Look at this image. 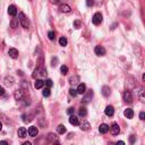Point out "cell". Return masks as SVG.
<instances>
[{
  "label": "cell",
  "mask_w": 145,
  "mask_h": 145,
  "mask_svg": "<svg viewBox=\"0 0 145 145\" xmlns=\"http://www.w3.org/2000/svg\"><path fill=\"white\" fill-rule=\"evenodd\" d=\"M56 135H53V134H49V136H48V138H49V141L50 142H53V144H54V141L57 140V137H54Z\"/></svg>",
  "instance_id": "1f68e13d"
},
{
  "label": "cell",
  "mask_w": 145,
  "mask_h": 145,
  "mask_svg": "<svg viewBox=\"0 0 145 145\" xmlns=\"http://www.w3.org/2000/svg\"><path fill=\"white\" fill-rule=\"evenodd\" d=\"M43 85H44V82L42 81V79H36L35 83H34V86L35 88H42Z\"/></svg>",
  "instance_id": "7402d4cb"
},
{
  "label": "cell",
  "mask_w": 145,
  "mask_h": 145,
  "mask_svg": "<svg viewBox=\"0 0 145 145\" xmlns=\"http://www.w3.org/2000/svg\"><path fill=\"white\" fill-rule=\"evenodd\" d=\"M74 26H75V29H79V27H81V22L78 19H76L74 22Z\"/></svg>",
  "instance_id": "836d02e7"
},
{
  "label": "cell",
  "mask_w": 145,
  "mask_h": 145,
  "mask_svg": "<svg viewBox=\"0 0 145 145\" xmlns=\"http://www.w3.org/2000/svg\"><path fill=\"white\" fill-rule=\"evenodd\" d=\"M92 22H93L94 25H100L101 22H102V14L101 13H95L93 18H92Z\"/></svg>",
  "instance_id": "277c9868"
},
{
  "label": "cell",
  "mask_w": 145,
  "mask_h": 145,
  "mask_svg": "<svg viewBox=\"0 0 145 145\" xmlns=\"http://www.w3.org/2000/svg\"><path fill=\"white\" fill-rule=\"evenodd\" d=\"M18 22L20 23V25L24 27V29H29L30 26V22L27 19V17L25 16L24 13H19L18 14Z\"/></svg>",
  "instance_id": "6da1fadb"
},
{
  "label": "cell",
  "mask_w": 145,
  "mask_h": 145,
  "mask_svg": "<svg viewBox=\"0 0 145 145\" xmlns=\"http://www.w3.org/2000/svg\"><path fill=\"white\" fill-rule=\"evenodd\" d=\"M57 61H58V59L57 58H53V59H52V66H57Z\"/></svg>",
  "instance_id": "ab89813d"
},
{
  "label": "cell",
  "mask_w": 145,
  "mask_h": 145,
  "mask_svg": "<svg viewBox=\"0 0 145 145\" xmlns=\"http://www.w3.org/2000/svg\"><path fill=\"white\" fill-rule=\"evenodd\" d=\"M69 122L72 125H74V126H78L79 125V121H78V118H77L76 116H74V115H72L69 117Z\"/></svg>",
  "instance_id": "2e32d148"
},
{
  "label": "cell",
  "mask_w": 145,
  "mask_h": 145,
  "mask_svg": "<svg viewBox=\"0 0 145 145\" xmlns=\"http://www.w3.org/2000/svg\"><path fill=\"white\" fill-rule=\"evenodd\" d=\"M67 112H68L69 115H72V113H74V108H69V109H68V111H67Z\"/></svg>",
  "instance_id": "b9f144b4"
},
{
  "label": "cell",
  "mask_w": 145,
  "mask_h": 145,
  "mask_svg": "<svg viewBox=\"0 0 145 145\" xmlns=\"http://www.w3.org/2000/svg\"><path fill=\"white\" fill-rule=\"evenodd\" d=\"M92 96H93V91H92V90H90V91H88V93H87V94H86L85 96H84V99H83V101H84L85 103L90 102V100L92 99Z\"/></svg>",
  "instance_id": "ffe728a7"
},
{
  "label": "cell",
  "mask_w": 145,
  "mask_h": 145,
  "mask_svg": "<svg viewBox=\"0 0 145 145\" xmlns=\"http://www.w3.org/2000/svg\"><path fill=\"white\" fill-rule=\"evenodd\" d=\"M102 94H103V96H106V98H108L111 94V90H110L109 86H103L102 87Z\"/></svg>",
  "instance_id": "d6986e66"
},
{
  "label": "cell",
  "mask_w": 145,
  "mask_h": 145,
  "mask_svg": "<svg viewBox=\"0 0 145 145\" xmlns=\"http://www.w3.org/2000/svg\"><path fill=\"white\" fill-rule=\"evenodd\" d=\"M116 145H125V142H122V141H119V142H117Z\"/></svg>",
  "instance_id": "7bdbcfd3"
},
{
  "label": "cell",
  "mask_w": 145,
  "mask_h": 145,
  "mask_svg": "<svg viewBox=\"0 0 145 145\" xmlns=\"http://www.w3.org/2000/svg\"><path fill=\"white\" fill-rule=\"evenodd\" d=\"M135 142H136V137H135L134 135H130V136H129V143H130V144H134Z\"/></svg>",
  "instance_id": "d6a6232c"
},
{
  "label": "cell",
  "mask_w": 145,
  "mask_h": 145,
  "mask_svg": "<svg viewBox=\"0 0 145 145\" xmlns=\"http://www.w3.org/2000/svg\"><path fill=\"white\" fill-rule=\"evenodd\" d=\"M140 119L141 120H145V112H141L140 113Z\"/></svg>",
  "instance_id": "f35d334b"
},
{
  "label": "cell",
  "mask_w": 145,
  "mask_h": 145,
  "mask_svg": "<svg viewBox=\"0 0 145 145\" xmlns=\"http://www.w3.org/2000/svg\"><path fill=\"white\" fill-rule=\"evenodd\" d=\"M99 132L101 133V134H106V133L109 132V126L106 125V124H102L99 127Z\"/></svg>",
  "instance_id": "e0dca14e"
},
{
  "label": "cell",
  "mask_w": 145,
  "mask_h": 145,
  "mask_svg": "<svg viewBox=\"0 0 145 145\" xmlns=\"http://www.w3.org/2000/svg\"><path fill=\"white\" fill-rule=\"evenodd\" d=\"M64 1L65 0H50V2L51 4H53V5H61Z\"/></svg>",
  "instance_id": "4dcf8cb0"
},
{
  "label": "cell",
  "mask_w": 145,
  "mask_h": 145,
  "mask_svg": "<svg viewBox=\"0 0 145 145\" xmlns=\"http://www.w3.org/2000/svg\"><path fill=\"white\" fill-rule=\"evenodd\" d=\"M18 136H19L20 138H24L27 136V130L25 127H20L19 129H18Z\"/></svg>",
  "instance_id": "9a60e30c"
},
{
  "label": "cell",
  "mask_w": 145,
  "mask_h": 145,
  "mask_svg": "<svg viewBox=\"0 0 145 145\" xmlns=\"http://www.w3.org/2000/svg\"><path fill=\"white\" fill-rule=\"evenodd\" d=\"M45 84H47V87H49L50 88L52 85H53V83H52V81L51 79H47V81H45Z\"/></svg>",
  "instance_id": "d590c367"
},
{
  "label": "cell",
  "mask_w": 145,
  "mask_h": 145,
  "mask_svg": "<svg viewBox=\"0 0 145 145\" xmlns=\"http://www.w3.org/2000/svg\"><path fill=\"white\" fill-rule=\"evenodd\" d=\"M67 43H68V41H67L66 38H64V36H63V38L59 39V44L61 45V47H66Z\"/></svg>",
  "instance_id": "484cf974"
},
{
  "label": "cell",
  "mask_w": 145,
  "mask_h": 145,
  "mask_svg": "<svg viewBox=\"0 0 145 145\" xmlns=\"http://www.w3.org/2000/svg\"><path fill=\"white\" fill-rule=\"evenodd\" d=\"M42 94H43V96H49V95H50V88H49V87H45L44 90H43Z\"/></svg>",
  "instance_id": "f1b7e54d"
},
{
  "label": "cell",
  "mask_w": 145,
  "mask_h": 145,
  "mask_svg": "<svg viewBox=\"0 0 145 145\" xmlns=\"http://www.w3.org/2000/svg\"><path fill=\"white\" fill-rule=\"evenodd\" d=\"M0 145H9L6 141H0Z\"/></svg>",
  "instance_id": "ee69618b"
},
{
  "label": "cell",
  "mask_w": 145,
  "mask_h": 145,
  "mask_svg": "<svg viewBox=\"0 0 145 145\" xmlns=\"http://www.w3.org/2000/svg\"><path fill=\"white\" fill-rule=\"evenodd\" d=\"M60 72H61L63 75H67V73H68V67L65 66V65H63V66H61V68H60Z\"/></svg>",
  "instance_id": "83f0119b"
},
{
  "label": "cell",
  "mask_w": 145,
  "mask_h": 145,
  "mask_svg": "<svg viewBox=\"0 0 145 145\" xmlns=\"http://www.w3.org/2000/svg\"><path fill=\"white\" fill-rule=\"evenodd\" d=\"M38 134H39V130H38V128H36L35 126H31V127L29 128V135L30 136L35 137Z\"/></svg>",
  "instance_id": "30bf717a"
},
{
  "label": "cell",
  "mask_w": 145,
  "mask_h": 145,
  "mask_svg": "<svg viewBox=\"0 0 145 145\" xmlns=\"http://www.w3.org/2000/svg\"><path fill=\"white\" fill-rule=\"evenodd\" d=\"M76 92H77V94H84L85 92H86V85L85 84H79L78 85V87H77V90H76Z\"/></svg>",
  "instance_id": "5bb4252c"
},
{
  "label": "cell",
  "mask_w": 145,
  "mask_h": 145,
  "mask_svg": "<svg viewBox=\"0 0 145 145\" xmlns=\"http://www.w3.org/2000/svg\"><path fill=\"white\" fill-rule=\"evenodd\" d=\"M59 10L61 13H70V11H72V8H70V6L67 4H61L59 6Z\"/></svg>",
  "instance_id": "52a82bcc"
},
{
  "label": "cell",
  "mask_w": 145,
  "mask_h": 145,
  "mask_svg": "<svg viewBox=\"0 0 145 145\" xmlns=\"http://www.w3.org/2000/svg\"><path fill=\"white\" fill-rule=\"evenodd\" d=\"M143 81L145 82V73H144V75H143Z\"/></svg>",
  "instance_id": "7dc6e473"
},
{
  "label": "cell",
  "mask_w": 145,
  "mask_h": 145,
  "mask_svg": "<svg viewBox=\"0 0 145 145\" xmlns=\"http://www.w3.org/2000/svg\"><path fill=\"white\" fill-rule=\"evenodd\" d=\"M18 26V18H13L10 22V27H13V29H16Z\"/></svg>",
  "instance_id": "d4e9b609"
},
{
  "label": "cell",
  "mask_w": 145,
  "mask_h": 145,
  "mask_svg": "<svg viewBox=\"0 0 145 145\" xmlns=\"http://www.w3.org/2000/svg\"><path fill=\"white\" fill-rule=\"evenodd\" d=\"M41 76V77H45L47 76V70H45L43 67H39L34 70V74H33V77L35 78V76Z\"/></svg>",
  "instance_id": "3957f363"
},
{
  "label": "cell",
  "mask_w": 145,
  "mask_h": 145,
  "mask_svg": "<svg viewBox=\"0 0 145 145\" xmlns=\"http://www.w3.org/2000/svg\"><path fill=\"white\" fill-rule=\"evenodd\" d=\"M24 95H25V93H24V91L22 90V88H19V90L15 91V93H14V98H15V100L19 101V100H22V99L24 98Z\"/></svg>",
  "instance_id": "8992f818"
},
{
  "label": "cell",
  "mask_w": 145,
  "mask_h": 145,
  "mask_svg": "<svg viewBox=\"0 0 145 145\" xmlns=\"http://www.w3.org/2000/svg\"><path fill=\"white\" fill-rule=\"evenodd\" d=\"M94 52L96 56H99V57H102V56L106 54V49L103 47H101V45H98V47H95Z\"/></svg>",
  "instance_id": "5b68a950"
},
{
  "label": "cell",
  "mask_w": 145,
  "mask_h": 145,
  "mask_svg": "<svg viewBox=\"0 0 145 145\" xmlns=\"http://www.w3.org/2000/svg\"><path fill=\"white\" fill-rule=\"evenodd\" d=\"M86 115H87V110H86V108L82 107L81 109H79V116H82V117H85Z\"/></svg>",
  "instance_id": "4316f807"
},
{
  "label": "cell",
  "mask_w": 145,
  "mask_h": 145,
  "mask_svg": "<svg viewBox=\"0 0 145 145\" xmlns=\"http://www.w3.org/2000/svg\"><path fill=\"white\" fill-rule=\"evenodd\" d=\"M8 14L10 15V16H13V17L16 16V15H17V8H16V6H14V5L9 6V7H8Z\"/></svg>",
  "instance_id": "7c38bea8"
},
{
  "label": "cell",
  "mask_w": 145,
  "mask_h": 145,
  "mask_svg": "<svg viewBox=\"0 0 145 145\" xmlns=\"http://www.w3.org/2000/svg\"><path fill=\"white\" fill-rule=\"evenodd\" d=\"M135 93H136L137 98L140 99L143 103H145V88L140 86V87H137L136 90H135Z\"/></svg>",
  "instance_id": "7a4b0ae2"
},
{
  "label": "cell",
  "mask_w": 145,
  "mask_h": 145,
  "mask_svg": "<svg viewBox=\"0 0 145 145\" xmlns=\"http://www.w3.org/2000/svg\"><path fill=\"white\" fill-rule=\"evenodd\" d=\"M110 130H111V134H112V135H118L120 133V128H119L118 124H113L110 127Z\"/></svg>",
  "instance_id": "4fadbf2b"
},
{
  "label": "cell",
  "mask_w": 145,
  "mask_h": 145,
  "mask_svg": "<svg viewBox=\"0 0 145 145\" xmlns=\"http://www.w3.org/2000/svg\"><path fill=\"white\" fill-rule=\"evenodd\" d=\"M69 94L72 95V96H76L77 92H76V90H74V88H70V90H69Z\"/></svg>",
  "instance_id": "8d00e7d4"
},
{
  "label": "cell",
  "mask_w": 145,
  "mask_h": 145,
  "mask_svg": "<svg viewBox=\"0 0 145 145\" xmlns=\"http://www.w3.org/2000/svg\"><path fill=\"white\" fill-rule=\"evenodd\" d=\"M91 128V125L90 124H88V122L87 121H85V122H83V124H81V129H82V130H88V129H90Z\"/></svg>",
  "instance_id": "603a6c76"
},
{
  "label": "cell",
  "mask_w": 145,
  "mask_h": 145,
  "mask_svg": "<svg viewBox=\"0 0 145 145\" xmlns=\"http://www.w3.org/2000/svg\"><path fill=\"white\" fill-rule=\"evenodd\" d=\"M124 115L126 118H128V119H132L133 117H134V111H133L132 109H126L124 111Z\"/></svg>",
  "instance_id": "ac0fdd59"
},
{
  "label": "cell",
  "mask_w": 145,
  "mask_h": 145,
  "mask_svg": "<svg viewBox=\"0 0 145 145\" xmlns=\"http://www.w3.org/2000/svg\"><path fill=\"white\" fill-rule=\"evenodd\" d=\"M53 145H60V144H59V143H54Z\"/></svg>",
  "instance_id": "c3c4849f"
},
{
  "label": "cell",
  "mask_w": 145,
  "mask_h": 145,
  "mask_svg": "<svg viewBox=\"0 0 145 145\" xmlns=\"http://www.w3.org/2000/svg\"><path fill=\"white\" fill-rule=\"evenodd\" d=\"M76 81H78V77H74V78H73V77H72V78L69 79L70 84H76V83H77Z\"/></svg>",
  "instance_id": "74e56055"
},
{
  "label": "cell",
  "mask_w": 145,
  "mask_h": 145,
  "mask_svg": "<svg viewBox=\"0 0 145 145\" xmlns=\"http://www.w3.org/2000/svg\"><path fill=\"white\" fill-rule=\"evenodd\" d=\"M104 113L108 116V117H112L113 113H115V109H113L112 106H108L106 109H104Z\"/></svg>",
  "instance_id": "8fae6325"
},
{
  "label": "cell",
  "mask_w": 145,
  "mask_h": 145,
  "mask_svg": "<svg viewBox=\"0 0 145 145\" xmlns=\"http://www.w3.org/2000/svg\"><path fill=\"white\" fill-rule=\"evenodd\" d=\"M124 100H125V102H127V103L133 102V95L129 91H126L124 93Z\"/></svg>",
  "instance_id": "9c48e42d"
},
{
  "label": "cell",
  "mask_w": 145,
  "mask_h": 145,
  "mask_svg": "<svg viewBox=\"0 0 145 145\" xmlns=\"http://www.w3.org/2000/svg\"><path fill=\"white\" fill-rule=\"evenodd\" d=\"M5 94V88L2 86H0V95H4Z\"/></svg>",
  "instance_id": "60d3db41"
},
{
  "label": "cell",
  "mask_w": 145,
  "mask_h": 145,
  "mask_svg": "<svg viewBox=\"0 0 145 145\" xmlns=\"http://www.w3.org/2000/svg\"><path fill=\"white\" fill-rule=\"evenodd\" d=\"M23 145H32L30 143V142H25V143H23Z\"/></svg>",
  "instance_id": "f6af8a7d"
},
{
  "label": "cell",
  "mask_w": 145,
  "mask_h": 145,
  "mask_svg": "<svg viewBox=\"0 0 145 145\" xmlns=\"http://www.w3.org/2000/svg\"><path fill=\"white\" fill-rule=\"evenodd\" d=\"M2 129V124H1V121H0V130Z\"/></svg>",
  "instance_id": "bcb514c9"
},
{
  "label": "cell",
  "mask_w": 145,
  "mask_h": 145,
  "mask_svg": "<svg viewBox=\"0 0 145 145\" xmlns=\"http://www.w3.org/2000/svg\"><path fill=\"white\" fill-rule=\"evenodd\" d=\"M5 84L7 85V86H11L14 84V78L11 76H7L5 78Z\"/></svg>",
  "instance_id": "44dd1931"
},
{
  "label": "cell",
  "mask_w": 145,
  "mask_h": 145,
  "mask_svg": "<svg viewBox=\"0 0 145 145\" xmlns=\"http://www.w3.org/2000/svg\"><path fill=\"white\" fill-rule=\"evenodd\" d=\"M94 5V0H86V6L87 7H92Z\"/></svg>",
  "instance_id": "e575fe53"
},
{
  "label": "cell",
  "mask_w": 145,
  "mask_h": 145,
  "mask_svg": "<svg viewBox=\"0 0 145 145\" xmlns=\"http://www.w3.org/2000/svg\"><path fill=\"white\" fill-rule=\"evenodd\" d=\"M8 54L10 58H13V59H17L18 58V50L15 48H10L8 51Z\"/></svg>",
  "instance_id": "ba28073f"
},
{
  "label": "cell",
  "mask_w": 145,
  "mask_h": 145,
  "mask_svg": "<svg viewBox=\"0 0 145 145\" xmlns=\"http://www.w3.org/2000/svg\"><path fill=\"white\" fill-rule=\"evenodd\" d=\"M48 36H49V39H50L51 41H52V40H54V39H56V33H54V32H52V31H50V32L48 33Z\"/></svg>",
  "instance_id": "f546056e"
},
{
  "label": "cell",
  "mask_w": 145,
  "mask_h": 145,
  "mask_svg": "<svg viewBox=\"0 0 145 145\" xmlns=\"http://www.w3.org/2000/svg\"><path fill=\"white\" fill-rule=\"evenodd\" d=\"M57 132H58V134H65L67 130H66V127H65L64 125H59L57 127Z\"/></svg>",
  "instance_id": "cb8c5ba5"
}]
</instances>
